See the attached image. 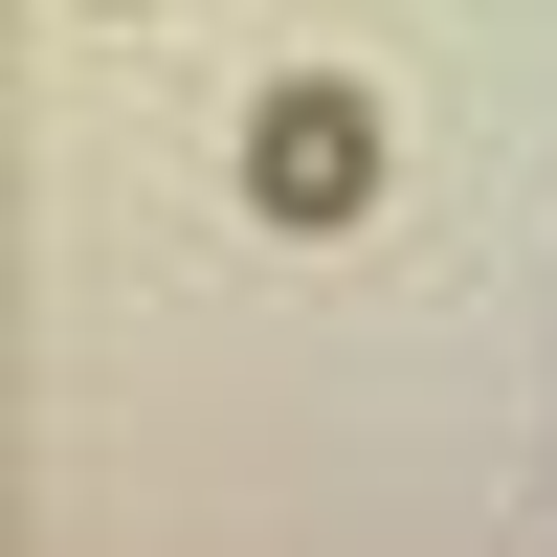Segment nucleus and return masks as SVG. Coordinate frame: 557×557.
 I'll return each mask as SVG.
<instances>
[{
    "label": "nucleus",
    "mask_w": 557,
    "mask_h": 557,
    "mask_svg": "<svg viewBox=\"0 0 557 557\" xmlns=\"http://www.w3.org/2000/svg\"><path fill=\"white\" fill-rule=\"evenodd\" d=\"M246 201L268 223H357L380 201V112H357V89H268L246 112Z\"/></svg>",
    "instance_id": "nucleus-1"
}]
</instances>
